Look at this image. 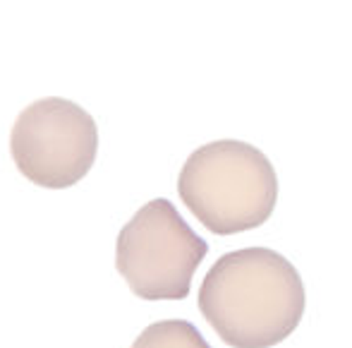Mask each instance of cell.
Here are the masks:
<instances>
[{
  "label": "cell",
  "instance_id": "cell-1",
  "mask_svg": "<svg viewBox=\"0 0 352 348\" xmlns=\"http://www.w3.org/2000/svg\"><path fill=\"white\" fill-rule=\"evenodd\" d=\"M201 317L230 348H274L300 327V272L269 247H242L213 262L199 286Z\"/></svg>",
  "mask_w": 352,
  "mask_h": 348
},
{
  "label": "cell",
  "instance_id": "cell-2",
  "mask_svg": "<svg viewBox=\"0 0 352 348\" xmlns=\"http://www.w3.org/2000/svg\"><path fill=\"white\" fill-rule=\"evenodd\" d=\"M177 195L206 231L235 236L271 218L278 202V176L254 144L216 139L187 156L177 176Z\"/></svg>",
  "mask_w": 352,
  "mask_h": 348
},
{
  "label": "cell",
  "instance_id": "cell-3",
  "mask_svg": "<svg viewBox=\"0 0 352 348\" xmlns=\"http://www.w3.org/2000/svg\"><path fill=\"white\" fill-rule=\"evenodd\" d=\"M209 245L173 202H146L118 233L116 267L142 300H185Z\"/></svg>",
  "mask_w": 352,
  "mask_h": 348
},
{
  "label": "cell",
  "instance_id": "cell-4",
  "mask_svg": "<svg viewBox=\"0 0 352 348\" xmlns=\"http://www.w3.org/2000/svg\"><path fill=\"white\" fill-rule=\"evenodd\" d=\"M96 152V121L70 99L48 96L29 103L10 132L17 171L48 190L77 185L91 171Z\"/></svg>",
  "mask_w": 352,
  "mask_h": 348
},
{
  "label": "cell",
  "instance_id": "cell-5",
  "mask_svg": "<svg viewBox=\"0 0 352 348\" xmlns=\"http://www.w3.org/2000/svg\"><path fill=\"white\" fill-rule=\"evenodd\" d=\"M132 348H211L192 322L161 320L148 325L135 339Z\"/></svg>",
  "mask_w": 352,
  "mask_h": 348
}]
</instances>
